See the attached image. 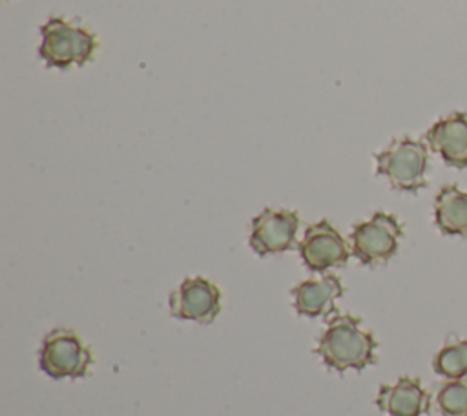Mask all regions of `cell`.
Instances as JSON below:
<instances>
[{
    "label": "cell",
    "instance_id": "cell-1",
    "mask_svg": "<svg viewBox=\"0 0 467 416\" xmlns=\"http://www.w3.org/2000/svg\"><path fill=\"white\" fill-rule=\"evenodd\" d=\"M376 339L361 319L350 314H334L317 339L316 352L336 372L363 370L376 361Z\"/></svg>",
    "mask_w": 467,
    "mask_h": 416
},
{
    "label": "cell",
    "instance_id": "cell-2",
    "mask_svg": "<svg viewBox=\"0 0 467 416\" xmlns=\"http://www.w3.org/2000/svg\"><path fill=\"white\" fill-rule=\"evenodd\" d=\"M97 46L95 33L84 26L71 24L66 18L51 16L40 26L38 57L47 68H57L60 71H66L71 66L82 68L93 58Z\"/></svg>",
    "mask_w": 467,
    "mask_h": 416
},
{
    "label": "cell",
    "instance_id": "cell-3",
    "mask_svg": "<svg viewBox=\"0 0 467 416\" xmlns=\"http://www.w3.org/2000/svg\"><path fill=\"white\" fill-rule=\"evenodd\" d=\"M429 150L427 144L410 137L394 139L383 151L376 153V172L389 179L400 192H418L427 186Z\"/></svg>",
    "mask_w": 467,
    "mask_h": 416
},
{
    "label": "cell",
    "instance_id": "cell-4",
    "mask_svg": "<svg viewBox=\"0 0 467 416\" xmlns=\"http://www.w3.org/2000/svg\"><path fill=\"white\" fill-rule=\"evenodd\" d=\"M93 363V352L71 328L49 330L38 350L40 369L55 378H84Z\"/></svg>",
    "mask_w": 467,
    "mask_h": 416
},
{
    "label": "cell",
    "instance_id": "cell-5",
    "mask_svg": "<svg viewBox=\"0 0 467 416\" xmlns=\"http://www.w3.org/2000/svg\"><path fill=\"white\" fill-rule=\"evenodd\" d=\"M401 235L403 226L392 213L374 212L370 219L354 224L350 234L352 255L367 266L387 263L396 255Z\"/></svg>",
    "mask_w": 467,
    "mask_h": 416
},
{
    "label": "cell",
    "instance_id": "cell-6",
    "mask_svg": "<svg viewBox=\"0 0 467 416\" xmlns=\"http://www.w3.org/2000/svg\"><path fill=\"white\" fill-rule=\"evenodd\" d=\"M297 250L303 265L310 272H325L328 268L343 266L350 257L347 241L330 224L328 219H321L310 224L305 230Z\"/></svg>",
    "mask_w": 467,
    "mask_h": 416
},
{
    "label": "cell",
    "instance_id": "cell-7",
    "mask_svg": "<svg viewBox=\"0 0 467 416\" xmlns=\"http://www.w3.org/2000/svg\"><path fill=\"white\" fill-rule=\"evenodd\" d=\"M299 228V215L285 208H265L252 219L250 248L257 255L286 252L294 246Z\"/></svg>",
    "mask_w": 467,
    "mask_h": 416
},
{
    "label": "cell",
    "instance_id": "cell-8",
    "mask_svg": "<svg viewBox=\"0 0 467 416\" xmlns=\"http://www.w3.org/2000/svg\"><path fill=\"white\" fill-rule=\"evenodd\" d=\"M219 310L221 290L206 277H188L170 294V312L177 319L212 323Z\"/></svg>",
    "mask_w": 467,
    "mask_h": 416
},
{
    "label": "cell",
    "instance_id": "cell-9",
    "mask_svg": "<svg viewBox=\"0 0 467 416\" xmlns=\"http://www.w3.org/2000/svg\"><path fill=\"white\" fill-rule=\"evenodd\" d=\"M425 140L445 164L452 168H467V113L452 111L438 119L425 133Z\"/></svg>",
    "mask_w": 467,
    "mask_h": 416
},
{
    "label": "cell",
    "instance_id": "cell-10",
    "mask_svg": "<svg viewBox=\"0 0 467 416\" xmlns=\"http://www.w3.org/2000/svg\"><path fill=\"white\" fill-rule=\"evenodd\" d=\"M376 405L385 416H423L429 411L431 396L416 378L403 376L392 385H381Z\"/></svg>",
    "mask_w": 467,
    "mask_h": 416
},
{
    "label": "cell",
    "instance_id": "cell-11",
    "mask_svg": "<svg viewBox=\"0 0 467 416\" xmlns=\"http://www.w3.org/2000/svg\"><path fill=\"white\" fill-rule=\"evenodd\" d=\"M294 308L299 316L319 317L334 312L336 299L343 296V283L337 276L328 274L321 279H306L292 288Z\"/></svg>",
    "mask_w": 467,
    "mask_h": 416
},
{
    "label": "cell",
    "instance_id": "cell-12",
    "mask_svg": "<svg viewBox=\"0 0 467 416\" xmlns=\"http://www.w3.org/2000/svg\"><path fill=\"white\" fill-rule=\"evenodd\" d=\"M434 221L441 234L467 237V192L456 184L443 186L434 199Z\"/></svg>",
    "mask_w": 467,
    "mask_h": 416
},
{
    "label": "cell",
    "instance_id": "cell-13",
    "mask_svg": "<svg viewBox=\"0 0 467 416\" xmlns=\"http://www.w3.org/2000/svg\"><path fill=\"white\" fill-rule=\"evenodd\" d=\"M432 369L445 380L467 378V339L443 345L432 359Z\"/></svg>",
    "mask_w": 467,
    "mask_h": 416
},
{
    "label": "cell",
    "instance_id": "cell-14",
    "mask_svg": "<svg viewBox=\"0 0 467 416\" xmlns=\"http://www.w3.org/2000/svg\"><path fill=\"white\" fill-rule=\"evenodd\" d=\"M436 403L443 416H467V378L447 380L436 394Z\"/></svg>",
    "mask_w": 467,
    "mask_h": 416
}]
</instances>
